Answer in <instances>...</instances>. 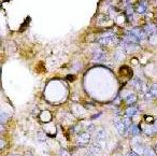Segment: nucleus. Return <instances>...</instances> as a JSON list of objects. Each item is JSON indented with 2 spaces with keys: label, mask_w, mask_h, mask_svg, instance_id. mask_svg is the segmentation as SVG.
<instances>
[{
  "label": "nucleus",
  "mask_w": 157,
  "mask_h": 156,
  "mask_svg": "<svg viewBox=\"0 0 157 156\" xmlns=\"http://www.w3.org/2000/svg\"><path fill=\"white\" fill-rule=\"evenodd\" d=\"M95 59H97L98 62H102V60L106 59V54H104V52L96 51L95 52Z\"/></svg>",
  "instance_id": "nucleus-2"
},
{
  "label": "nucleus",
  "mask_w": 157,
  "mask_h": 156,
  "mask_svg": "<svg viewBox=\"0 0 157 156\" xmlns=\"http://www.w3.org/2000/svg\"><path fill=\"white\" fill-rule=\"evenodd\" d=\"M125 101L128 103V105H132V103H135L137 101V96L136 95H127V97L125 98Z\"/></svg>",
  "instance_id": "nucleus-3"
},
{
  "label": "nucleus",
  "mask_w": 157,
  "mask_h": 156,
  "mask_svg": "<svg viewBox=\"0 0 157 156\" xmlns=\"http://www.w3.org/2000/svg\"><path fill=\"white\" fill-rule=\"evenodd\" d=\"M155 130H157V119H156V122H155Z\"/></svg>",
  "instance_id": "nucleus-6"
},
{
  "label": "nucleus",
  "mask_w": 157,
  "mask_h": 156,
  "mask_svg": "<svg viewBox=\"0 0 157 156\" xmlns=\"http://www.w3.org/2000/svg\"><path fill=\"white\" fill-rule=\"evenodd\" d=\"M126 114L128 117H131L134 116L135 114H137V109L135 108V107H132V108H128L126 111Z\"/></svg>",
  "instance_id": "nucleus-4"
},
{
  "label": "nucleus",
  "mask_w": 157,
  "mask_h": 156,
  "mask_svg": "<svg viewBox=\"0 0 157 156\" xmlns=\"http://www.w3.org/2000/svg\"><path fill=\"white\" fill-rule=\"evenodd\" d=\"M146 10H147V3L145 1H140V2L138 3V6L136 7V11L138 13H140V14H143V13H145Z\"/></svg>",
  "instance_id": "nucleus-1"
},
{
  "label": "nucleus",
  "mask_w": 157,
  "mask_h": 156,
  "mask_svg": "<svg viewBox=\"0 0 157 156\" xmlns=\"http://www.w3.org/2000/svg\"><path fill=\"white\" fill-rule=\"evenodd\" d=\"M153 119H153L152 116H147V117H145V122L146 123H152L153 122Z\"/></svg>",
  "instance_id": "nucleus-5"
}]
</instances>
